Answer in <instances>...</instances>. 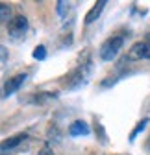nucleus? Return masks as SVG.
<instances>
[{
  "mask_svg": "<svg viewBox=\"0 0 150 155\" xmlns=\"http://www.w3.org/2000/svg\"><path fill=\"white\" fill-rule=\"evenodd\" d=\"M124 45V37L122 35H113V37H109L107 41H104V45L100 46V57L104 61H111V59H115L117 54L121 52Z\"/></svg>",
  "mask_w": 150,
  "mask_h": 155,
  "instance_id": "1",
  "label": "nucleus"
},
{
  "mask_svg": "<svg viewBox=\"0 0 150 155\" xmlns=\"http://www.w3.org/2000/svg\"><path fill=\"white\" fill-rule=\"evenodd\" d=\"M89 70H91V61H82L76 68H74V70L65 78V85H67L69 89L80 87L82 83H85V78L89 76Z\"/></svg>",
  "mask_w": 150,
  "mask_h": 155,
  "instance_id": "2",
  "label": "nucleus"
},
{
  "mask_svg": "<svg viewBox=\"0 0 150 155\" xmlns=\"http://www.w3.org/2000/svg\"><path fill=\"white\" fill-rule=\"evenodd\" d=\"M28 30V18L24 15H17L11 18V22L8 24V31L13 39H19V37H22Z\"/></svg>",
  "mask_w": 150,
  "mask_h": 155,
  "instance_id": "3",
  "label": "nucleus"
},
{
  "mask_svg": "<svg viewBox=\"0 0 150 155\" xmlns=\"http://www.w3.org/2000/svg\"><path fill=\"white\" fill-rule=\"evenodd\" d=\"M146 48H148V43L145 41H139V43H134L132 48L128 50V59L130 61H139V59H145V55H146Z\"/></svg>",
  "mask_w": 150,
  "mask_h": 155,
  "instance_id": "4",
  "label": "nucleus"
},
{
  "mask_svg": "<svg viewBox=\"0 0 150 155\" xmlns=\"http://www.w3.org/2000/svg\"><path fill=\"white\" fill-rule=\"evenodd\" d=\"M26 74H17V76H13V78H9V80L6 81V85H4V96H9V94H13L19 87H21L22 83H24V80H26Z\"/></svg>",
  "mask_w": 150,
  "mask_h": 155,
  "instance_id": "5",
  "label": "nucleus"
},
{
  "mask_svg": "<svg viewBox=\"0 0 150 155\" xmlns=\"http://www.w3.org/2000/svg\"><path fill=\"white\" fill-rule=\"evenodd\" d=\"M106 4H107L106 0H98V2H97L95 6H93V8H91V11L85 15L84 22H85V24H91V22H95L97 18L100 17V13H102V9H104V6H106Z\"/></svg>",
  "mask_w": 150,
  "mask_h": 155,
  "instance_id": "6",
  "label": "nucleus"
},
{
  "mask_svg": "<svg viewBox=\"0 0 150 155\" xmlns=\"http://www.w3.org/2000/svg\"><path fill=\"white\" fill-rule=\"evenodd\" d=\"M69 135H72V137H78V135H89V126L84 120H74L69 126Z\"/></svg>",
  "mask_w": 150,
  "mask_h": 155,
  "instance_id": "7",
  "label": "nucleus"
},
{
  "mask_svg": "<svg viewBox=\"0 0 150 155\" xmlns=\"http://www.w3.org/2000/svg\"><path fill=\"white\" fill-rule=\"evenodd\" d=\"M13 18V8L8 2H0V24H9Z\"/></svg>",
  "mask_w": 150,
  "mask_h": 155,
  "instance_id": "8",
  "label": "nucleus"
},
{
  "mask_svg": "<svg viewBox=\"0 0 150 155\" xmlns=\"http://www.w3.org/2000/svg\"><path fill=\"white\" fill-rule=\"evenodd\" d=\"M24 139H28V135H24V133H21V135H15V137H11V139L4 140L2 144H0V148H2V150H11V148L19 146V144H21Z\"/></svg>",
  "mask_w": 150,
  "mask_h": 155,
  "instance_id": "9",
  "label": "nucleus"
},
{
  "mask_svg": "<svg viewBox=\"0 0 150 155\" xmlns=\"http://www.w3.org/2000/svg\"><path fill=\"white\" fill-rule=\"evenodd\" d=\"M146 124H148V118H143V120H141V122L135 126V129L132 131V135H130V140L134 142V140H135V137H137V135H139V133H141V131L146 127Z\"/></svg>",
  "mask_w": 150,
  "mask_h": 155,
  "instance_id": "10",
  "label": "nucleus"
},
{
  "mask_svg": "<svg viewBox=\"0 0 150 155\" xmlns=\"http://www.w3.org/2000/svg\"><path fill=\"white\" fill-rule=\"evenodd\" d=\"M33 57L37 61H43L45 57H46V48L43 46V45H39V46H35V50H33Z\"/></svg>",
  "mask_w": 150,
  "mask_h": 155,
  "instance_id": "11",
  "label": "nucleus"
},
{
  "mask_svg": "<svg viewBox=\"0 0 150 155\" xmlns=\"http://www.w3.org/2000/svg\"><path fill=\"white\" fill-rule=\"evenodd\" d=\"M50 98H56V92H39V94L35 96V102L37 104H43V102H46Z\"/></svg>",
  "mask_w": 150,
  "mask_h": 155,
  "instance_id": "12",
  "label": "nucleus"
},
{
  "mask_svg": "<svg viewBox=\"0 0 150 155\" xmlns=\"http://www.w3.org/2000/svg\"><path fill=\"white\" fill-rule=\"evenodd\" d=\"M95 131L98 133V139H100V142H102V144H106L107 140H106V133H104V127H102V124H98V122H97V124H95Z\"/></svg>",
  "mask_w": 150,
  "mask_h": 155,
  "instance_id": "13",
  "label": "nucleus"
},
{
  "mask_svg": "<svg viewBox=\"0 0 150 155\" xmlns=\"http://www.w3.org/2000/svg\"><path fill=\"white\" fill-rule=\"evenodd\" d=\"M56 6H58V13H60L61 17H65V15H67V11H69V4H67V2L60 0V2L56 4Z\"/></svg>",
  "mask_w": 150,
  "mask_h": 155,
  "instance_id": "14",
  "label": "nucleus"
},
{
  "mask_svg": "<svg viewBox=\"0 0 150 155\" xmlns=\"http://www.w3.org/2000/svg\"><path fill=\"white\" fill-rule=\"evenodd\" d=\"M8 59V48L4 45H0V63H4Z\"/></svg>",
  "mask_w": 150,
  "mask_h": 155,
  "instance_id": "15",
  "label": "nucleus"
},
{
  "mask_svg": "<svg viewBox=\"0 0 150 155\" xmlns=\"http://www.w3.org/2000/svg\"><path fill=\"white\" fill-rule=\"evenodd\" d=\"M39 155H54V151H52V148H50L48 144H45V146L39 150Z\"/></svg>",
  "mask_w": 150,
  "mask_h": 155,
  "instance_id": "16",
  "label": "nucleus"
},
{
  "mask_svg": "<svg viewBox=\"0 0 150 155\" xmlns=\"http://www.w3.org/2000/svg\"><path fill=\"white\" fill-rule=\"evenodd\" d=\"M145 59H150V43H148V48H146V55H145Z\"/></svg>",
  "mask_w": 150,
  "mask_h": 155,
  "instance_id": "17",
  "label": "nucleus"
},
{
  "mask_svg": "<svg viewBox=\"0 0 150 155\" xmlns=\"http://www.w3.org/2000/svg\"><path fill=\"white\" fill-rule=\"evenodd\" d=\"M146 39H148V43H150V33H148V37H146Z\"/></svg>",
  "mask_w": 150,
  "mask_h": 155,
  "instance_id": "18",
  "label": "nucleus"
},
{
  "mask_svg": "<svg viewBox=\"0 0 150 155\" xmlns=\"http://www.w3.org/2000/svg\"><path fill=\"white\" fill-rule=\"evenodd\" d=\"M148 148H150V140H148Z\"/></svg>",
  "mask_w": 150,
  "mask_h": 155,
  "instance_id": "19",
  "label": "nucleus"
},
{
  "mask_svg": "<svg viewBox=\"0 0 150 155\" xmlns=\"http://www.w3.org/2000/svg\"><path fill=\"white\" fill-rule=\"evenodd\" d=\"M0 150H2V148H0Z\"/></svg>",
  "mask_w": 150,
  "mask_h": 155,
  "instance_id": "20",
  "label": "nucleus"
}]
</instances>
